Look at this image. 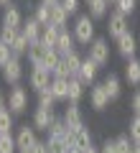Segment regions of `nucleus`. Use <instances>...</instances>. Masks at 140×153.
Listing matches in <instances>:
<instances>
[{"label":"nucleus","instance_id":"nucleus-1","mask_svg":"<svg viewBox=\"0 0 140 153\" xmlns=\"http://www.w3.org/2000/svg\"><path fill=\"white\" fill-rule=\"evenodd\" d=\"M71 31H74L76 44L89 46L92 41H94V18H92L89 13H79L76 21H74V26H71Z\"/></svg>","mask_w":140,"mask_h":153},{"label":"nucleus","instance_id":"nucleus-2","mask_svg":"<svg viewBox=\"0 0 140 153\" xmlns=\"http://www.w3.org/2000/svg\"><path fill=\"white\" fill-rule=\"evenodd\" d=\"M87 51H89V59L92 61H97L99 66H107L110 64V41L102 36H94V41H92L89 46H87Z\"/></svg>","mask_w":140,"mask_h":153},{"label":"nucleus","instance_id":"nucleus-3","mask_svg":"<svg viewBox=\"0 0 140 153\" xmlns=\"http://www.w3.org/2000/svg\"><path fill=\"white\" fill-rule=\"evenodd\" d=\"M8 110L13 115H23L28 110V92L23 84H13V89L8 92Z\"/></svg>","mask_w":140,"mask_h":153},{"label":"nucleus","instance_id":"nucleus-4","mask_svg":"<svg viewBox=\"0 0 140 153\" xmlns=\"http://www.w3.org/2000/svg\"><path fill=\"white\" fill-rule=\"evenodd\" d=\"M16 143H18V153H28L33 146L38 143V130L33 125H18L16 130Z\"/></svg>","mask_w":140,"mask_h":153},{"label":"nucleus","instance_id":"nucleus-5","mask_svg":"<svg viewBox=\"0 0 140 153\" xmlns=\"http://www.w3.org/2000/svg\"><path fill=\"white\" fill-rule=\"evenodd\" d=\"M115 46H117V54L122 56L125 61L133 59V56L140 51V49H138V36H135L133 31H125L120 38H115Z\"/></svg>","mask_w":140,"mask_h":153},{"label":"nucleus","instance_id":"nucleus-6","mask_svg":"<svg viewBox=\"0 0 140 153\" xmlns=\"http://www.w3.org/2000/svg\"><path fill=\"white\" fill-rule=\"evenodd\" d=\"M0 74H3V82L10 84V87L13 84H21V79H23V61H21V56H13V59L0 69Z\"/></svg>","mask_w":140,"mask_h":153},{"label":"nucleus","instance_id":"nucleus-7","mask_svg":"<svg viewBox=\"0 0 140 153\" xmlns=\"http://www.w3.org/2000/svg\"><path fill=\"white\" fill-rule=\"evenodd\" d=\"M54 120H56L54 107H36V110H33L31 125L36 128L38 133H49V128H51V123H54Z\"/></svg>","mask_w":140,"mask_h":153},{"label":"nucleus","instance_id":"nucleus-8","mask_svg":"<svg viewBox=\"0 0 140 153\" xmlns=\"http://www.w3.org/2000/svg\"><path fill=\"white\" fill-rule=\"evenodd\" d=\"M51 71H46L43 66H31V71H28V87L33 89V92H41V89H46L51 84Z\"/></svg>","mask_w":140,"mask_h":153},{"label":"nucleus","instance_id":"nucleus-9","mask_svg":"<svg viewBox=\"0 0 140 153\" xmlns=\"http://www.w3.org/2000/svg\"><path fill=\"white\" fill-rule=\"evenodd\" d=\"M125 31H130L127 16H122L120 10H112V13L107 16V36H110V38H120Z\"/></svg>","mask_w":140,"mask_h":153},{"label":"nucleus","instance_id":"nucleus-10","mask_svg":"<svg viewBox=\"0 0 140 153\" xmlns=\"http://www.w3.org/2000/svg\"><path fill=\"white\" fill-rule=\"evenodd\" d=\"M110 102H112V100H110L104 84H102V82H94V84L89 87V105H92L94 110H99V112H102V110L110 107Z\"/></svg>","mask_w":140,"mask_h":153},{"label":"nucleus","instance_id":"nucleus-11","mask_svg":"<svg viewBox=\"0 0 140 153\" xmlns=\"http://www.w3.org/2000/svg\"><path fill=\"white\" fill-rule=\"evenodd\" d=\"M66 140H69V148H76V151H84V148L94 146V143H92V133L87 130V125L79 128V130H69Z\"/></svg>","mask_w":140,"mask_h":153},{"label":"nucleus","instance_id":"nucleus-12","mask_svg":"<svg viewBox=\"0 0 140 153\" xmlns=\"http://www.w3.org/2000/svg\"><path fill=\"white\" fill-rule=\"evenodd\" d=\"M61 117H64V123H66L69 130H79V128H84V115H81V110H79V105H76V102L66 105V110H64Z\"/></svg>","mask_w":140,"mask_h":153},{"label":"nucleus","instance_id":"nucleus-13","mask_svg":"<svg viewBox=\"0 0 140 153\" xmlns=\"http://www.w3.org/2000/svg\"><path fill=\"white\" fill-rule=\"evenodd\" d=\"M23 10L16 5V3H8L3 8V18H0V26H13V28H21L23 26Z\"/></svg>","mask_w":140,"mask_h":153},{"label":"nucleus","instance_id":"nucleus-14","mask_svg":"<svg viewBox=\"0 0 140 153\" xmlns=\"http://www.w3.org/2000/svg\"><path fill=\"white\" fill-rule=\"evenodd\" d=\"M54 49L59 51L61 56H66V54H71V51H76V38H74V31H69V28H61L59 41H56Z\"/></svg>","mask_w":140,"mask_h":153},{"label":"nucleus","instance_id":"nucleus-15","mask_svg":"<svg viewBox=\"0 0 140 153\" xmlns=\"http://www.w3.org/2000/svg\"><path fill=\"white\" fill-rule=\"evenodd\" d=\"M97 74H99V64L97 61H92L89 56H87L84 61H81V69H79V79L87 84V87H92V84L97 82Z\"/></svg>","mask_w":140,"mask_h":153},{"label":"nucleus","instance_id":"nucleus-16","mask_svg":"<svg viewBox=\"0 0 140 153\" xmlns=\"http://www.w3.org/2000/svg\"><path fill=\"white\" fill-rule=\"evenodd\" d=\"M46 51H49V46L43 44L41 38L38 41H33L31 46H28V61H31V66H41L43 64V59H46Z\"/></svg>","mask_w":140,"mask_h":153},{"label":"nucleus","instance_id":"nucleus-17","mask_svg":"<svg viewBox=\"0 0 140 153\" xmlns=\"http://www.w3.org/2000/svg\"><path fill=\"white\" fill-rule=\"evenodd\" d=\"M41 31H43V26H41V23H38L33 16H28L26 21H23V26H21V33L28 38V41H31V44L41 38Z\"/></svg>","mask_w":140,"mask_h":153},{"label":"nucleus","instance_id":"nucleus-18","mask_svg":"<svg viewBox=\"0 0 140 153\" xmlns=\"http://www.w3.org/2000/svg\"><path fill=\"white\" fill-rule=\"evenodd\" d=\"M125 82H127L130 87H138L140 84V59L138 56L127 59V64H125Z\"/></svg>","mask_w":140,"mask_h":153},{"label":"nucleus","instance_id":"nucleus-19","mask_svg":"<svg viewBox=\"0 0 140 153\" xmlns=\"http://www.w3.org/2000/svg\"><path fill=\"white\" fill-rule=\"evenodd\" d=\"M49 87H51V92H54V97L59 100V102H69V79L54 76Z\"/></svg>","mask_w":140,"mask_h":153},{"label":"nucleus","instance_id":"nucleus-20","mask_svg":"<svg viewBox=\"0 0 140 153\" xmlns=\"http://www.w3.org/2000/svg\"><path fill=\"white\" fill-rule=\"evenodd\" d=\"M87 5H89V16L94 18V21H102V18L110 16V5H112V3H110V0H89Z\"/></svg>","mask_w":140,"mask_h":153},{"label":"nucleus","instance_id":"nucleus-21","mask_svg":"<svg viewBox=\"0 0 140 153\" xmlns=\"http://www.w3.org/2000/svg\"><path fill=\"white\" fill-rule=\"evenodd\" d=\"M46 146H49V153H66V151H69V140H66V135L46 133Z\"/></svg>","mask_w":140,"mask_h":153},{"label":"nucleus","instance_id":"nucleus-22","mask_svg":"<svg viewBox=\"0 0 140 153\" xmlns=\"http://www.w3.org/2000/svg\"><path fill=\"white\" fill-rule=\"evenodd\" d=\"M102 84H104V89H107L110 100H117L120 94H122V82H120V76L112 74V71H110V74L102 79Z\"/></svg>","mask_w":140,"mask_h":153},{"label":"nucleus","instance_id":"nucleus-23","mask_svg":"<svg viewBox=\"0 0 140 153\" xmlns=\"http://www.w3.org/2000/svg\"><path fill=\"white\" fill-rule=\"evenodd\" d=\"M84 92H87V84L81 82L79 76H69V102L79 105V100L84 97Z\"/></svg>","mask_w":140,"mask_h":153},{"label":"nucleus","instance_id":"nucleus-24","mask_svg":"<svg viewBox=\"0 0 140 153\" xmlns=\"http://www.w3.org/2000/svg\"><path fill=\"white\" fill-rule=\"evenodd\" d=\"M49 23H54V26H59V28H66V23H69V13L61 8V3L51 5V10H49Z\"/></svg>","mask_w":140,"mask_h":153},{"label":"nucleus","instance_id":"nucleus-25","mask_svg":"<svg viewBox=\"0 0 140 153\" xmlns=\"http://www.w3.org/2000/svg\"><path fill=\"white\" fill-rule=\"evenodd\" d=\"M59 33H61L59 26H54V23H46V26H43V31H41V41L49 46V49H54L56 41H59Z\"/></svg>","mask_w":140,"mask_h":153},{"label":"nucleus","instance_id":"nucleus-26","mask_svg":"<svg viewBox=\"0 0 140 153\" xmlns=\"http://www.w3.org/2000/svg\"><path fill=\"white\" fill-rule=\"evenodd\" d=\"M64 59V64H66V69H69V74L71 76H79V69H81V56L76 54V51H71V54H66V56H61Z\"/></svg>","mask_w":140,"mask_h":153},{"label":"nucleus","instance_id":"nucleus-27","mask_svg":"<svg viewBox=\"0 0 140 153\" xmlns=\"http://www.w3.org/2000/svg\"><path fill=\"white\" fill-rule=\"evenodd\" d=\"M0 153H18V143H16V135L10 133H0Z\"/></svg>","mask_w":140,"mask_h":153},{"label":"nucleus","instance_id":"nucleus-28","mask_svg":"<svg viewBox=\"0 0 140 153\" xmlns=\"http://www.w3.org/2000/svg\"><path fill=\"white\" fill-rule=\"evenodd\" d=\"M28 46H31V41H28L23 33H18V36L13 38L10 49H13V54H16V56H26V54H28Z\"/></svg>","mask_w":140,"mask_h":153},{"label":"nucleus","instance_id":"nucleus-29","mask_svg":"<svg viewBox=\"0 0 140 153\" xmlns=\"http://www.w3.org/2000/svg\"><path fill=\"white\" fill-rule=\"evenodd\" d=\"M36 94H38V107H56V102H59V100L54 97V92H51V87L41 89V92H36Z\"/></svg>","mask_w":140,"mask_h":153},{"label":"nucleus","instance_id":"nucleus-30","mask_svg":"<svg viewBox=\"0 0 140 153\" xmlns=\"http://www.w3.org/2000/svg\"><path fill=\"white\" fill-rule=\"evenodd\" d=\"M13 117H16V115H13L8 107L0 110V133H10L13 128H16V125H13Z\"/></svg>","mask_w":140,"mask_h":153},{"label":"nucleus","instance_id":"nucleus-31","mask_svg":"<svg viewBox=\"0 0 140 153\" xmlns=\"http://www.w3.org/2000/svg\"><path fill=\"white\" fill-rule=\"evenodd\" d=\"M49 10H51V5H46V3L38 0V5L33 8V18H36L41 26H46V23H49Z\"/></svg>","mask_w":140,"mask_h":153},{"label":"nucleus","instance_id":"nucleus-32","mask_svg":"<svg viewBox=\"0 0 140 153\" xmlns=\"http://www.w3.org/2000/svg\"><path fill=\"white\" fill-rule=\"evenodd\" d=\"M112 5H115V10H120L122 16H133V13H135V5H138V0H115Z\"/></svg>","mask_w":140,"mask_h":153},{"label":"nucleus","instance_id":"nucleus-33","mask_svg":"<svg viewBox=\"0 0 140 153\" xmlns=\"http://www.w3.org/2000/svg\"><path fill=\"white\" fill-rule=\"evenodd\" d=\"M21 33V28H13V26H0V44H13V38Z\"/></svg>","mask_w":140,"mask_h":153},{"label":"nucleus","instance_id":"nucleus-34","mask_svg":"<svg viewBox=\"0 0 140 153\" xmlns=\"http://www.w3.org/2000/svg\"><path fill=\"white\" fill-rule=\"evenodd\" d=\"M127 135L133 143H140V115H133V120L127 125Z\"/></svg>","mask_w":140,"mask_h":153},{"label":"nucleus","instance_id":"nucleus-35","mask_svg":"<svg viewBox=\"0 0 140 153\" xmlns=\"http://www.w3.org/2000/svg\"><path fill=\"white\" fill-rule=\"evenodd\" d=\"M115 148H117V153H130V148H133V140H130L127 133L115 138Z\"/></svg>","mask_w":140,"mask_h":153},{"label":"nucleus","instance_id":"nucleus-36","mask_svg":"<svg viewBox=\"0 0 140 153\" xmlns=\"http://www.w3.org/2000/svg\"><path fill=\"white\" fill-rule=\"evenodd\" d=\"M13 56H16V54H13L10 46H8V44H0V69H3V66H5Z\"/></svg>","mask_w":140,"mask_h":153},{"label":"nucleus","instance_id":"nucleus-37","mask_svg":"<svg viewBox=\"0 0 140 153\" xmlns=\"http://www.w3.org/2000/svg\"><path fill=\"white\" fill-rule=\"evenodd\" d=\"M59 3L69 16H79V0H59Z\"/></svg>","mask_w":140,"mask_h":153},{"label":"nucleus","instance_id":"nucleus-38","mask_svg":"<svg viewBox=\"0 0 140 153\" xmlns=\"http://www.w3.org/2000/svg\"><path fill=\"white\" fill-rule=\"evenodd\" d=\"M54 76H61V79H69V69H66V64H64V59H61L59 61V66H56V69H54Z\"/></svg>","mask_w":140,"mask_h":153},{"label":"nucleus","instance_id":"nucleus-39","mask_svg":"<svg viewBox=\"0 0 140 153\" xmlns=\"http://www.w3.org/2000/svg\"><path fill=\"white\" fill-rule=\"evenodd\" d=\"M130 110H133V115H140V89L130 97Z\"/></svg>","mask_w":140,"mask_h":153},{"label":"nucleus","instance_id":"nucleus-40","mask_svg":"<svg viewBox=\"0 0 140 153\" xmlns=\"http://www.w3.org/2000/svg\"><path fill=\"white\" fill-rule=\"evenodd\" d=\"M28 153H49V146H46V140H38Z\"/></svg>","mask_w":140,"mask_h":153},{"label":"nucleus","instance_id":"nucleus-41","mask_svg":"<svg viewBox=\"0 0 140 153\" xmlns=\"http://www.w3.org/2000/svg\"><path fill=\"white\" fill-rule=\"evenodd\" d=\"M99 153H117V148H115V140H104L102 148H99Z\"/></svg>","mask_w":140,"mask_h":153},{"label":"nucleus","instance_id":"nucleus-42","mask_svg":"<svg viewBox=\"0 0 140 153\" xmlns=\"http://www.w3.org/2000/svg\"><path fill=\"white\" fill-rule=\"evenodd\" d=\"M3 107H8V97L3 94V89H0V110H3Z\"/></svg>","mask_w":140,"mask_h":153},{"label":"nucleus","instance_id":"nucleus-43","mask_svg":"<svg viewBox=\"0 0 140 153\" xmlns=\"http://www.w3.org/2000/svg\"><path fill=\"white\" fill-rule=\"evenodd\" d=\"M81 153H99V148H94V146H89V148H84Z\"/></svg>","mask_w":140,"mask_h":153},{"label":"nucleus","instance_id":"nucleus-44","mask_svg":"<svg viewBox=\"0 0 140 153\" xmlns=\"http://www.w3.org/2000/svg\"><path fill=\"white\" fill-rule=\"evenodd\" d=\"M130 153H140V143H133V148H130Z\"/></svg>","mask_w":140,"mask_h":153},{"label":"nucleus","instance_id":"nucleus-45","mask_svg":"<svg viewBox=\"0 0 140 153\" xmlns=\"http://www.w3.org/2000/svg\"><path fill=\"white\" fill-rule=\"evenodd\" d=\"M41 3H46V5H56L59 0H41Z\"/></svg>","mask_w":140,"mask_h":153},{"label":"nucleus","instance_id":"nucleus-46","mask_svg":"<svg viewBox=\"0 0 140 153\" xmlns=\"http://www.w3.org/2000/svg\"><path fill=\"white\" fill-rule=\"evenodd\" d=\"M8 3H13V0H0V5H3V8H5V5H8Z\"/></svg>","mask_w":140,"mask_h":153},{"label":"nucleus","instance_id":"nucleus-47","mask_svg":"<svg viewBox=\"0 0 140 153\" xmlns=\"http://www.w3.org/2000/svg\"><path fill=\"white\" fill-rule=\"evenodd\" d=\"M66 153H81V151H76V148H69V151H66Z\"/></svg>","mask_w":140,"mask_h":153},{"label":"nucleus","instance_id":"nucleus-48","mask_svg":"<svg viewBox=\"0 0 140 153\" xmlns=\"http://www.w3.org/2000/svg\"><path fill=\"white\" fill-rule=\"evenodd\" d=\"M138 49H140V36H138Z\"/></svg>","mask_w":140,"mask_h":153},{"label":"nucleus","instance_id":"nucleus-49","mask_svg":"<svg viewBox=\"0 0 140 153\" xmlns=\"http://www.w3.org/2000/svg\"><path fill=\"white\" fill-rule=\"evenodd\" d=\"M110 3H115V0H110Z\"/></svg>","mask_w":140,"mask_h":153},{"label":"nucleus","instance_id":"nucleus-50","mask_svg":"<svg viewBox=\"0 0 140 153\" xmlns=\"http://www.w3.org/2000/svg\"><path fill=\"white\" fill-rule=\"evenodd\" d=\"M87 3H89V0H87Z\"/></svg>","mask_w":140,"mask_h":153}]
</instances>
